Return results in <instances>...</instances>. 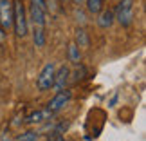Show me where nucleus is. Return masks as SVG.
I'll use <instances>...</instances> for the list:
<instances>
[{"instance_id":"f257e3e1","label":"nucleus","mask_w":146,"mask_h":141,"mask_svg":"<svg viewBox=\"0 0 146 141\" xmlns=\"http://www.w3.org/2000/svg\"><path fill=\"white\" fill-rule=\"evenodd\" d=\"M13 27L16 36L24 38L27 35V18H25V9L22 0H15L13 2Z\"/></svg>"},{"instance_id":"f03ea898","label":"nucleus","mask_w":146,"mask_h":141,"mask_svg":"<svg viewBox=\"0 0 146 141\" xmlns=\"http://www.w3.org/2000/svg\"><path fill=\"white\" fill-rule=\"evenodd\" d=\"M114 18H117V22L125 27L130 25L133 20V0H121L115 9Z\"/></svg>"},{"instance_id":"7ed1b4c3","label":"nucleus","mask_w":146,"mask_h":141,"mask_svg":"<svg viewBox=\"0 0 146 141\" xmlns=\"http://www.w3.org/2000/svg\"><path fill=\"white\" fill-rule=\"evenodd\" d=\"M54 72H56V67H54L52 61L45 63V67L42 69L40 76H38V80H36V85H38L40 91H47V89L52 87V83H54Z\"/></svg>"},{"instance_id":"20e7f679","label":"nucleus","mask_w":146,"mask_h":141,"mask_svg":"<svg viewBox=\"0 0 146 141\" xmlns=\"http://www.w3.org/2000/svg\"><path fill=\"white\" fill-rule=\"evenodd\" d=\"M0 27L4 31L13 27V2L11 0H0Z\"/></svg>"},{"instance_id":"39448f33","label":"nucleus","mask_w":146,"mask_h":141,"mask_svg":"<svg viewBox=\"0 0 146 141\" xmlns=\"http://www.w3.org/2000/svg\"><path fill=\"white\" fill-rule=\"evenodd\" d=\"M69 101H70V91H58V94H56L54 98L49 101L47 110H50L54 114V112H58V110L63 109Z\"/></svg>"},{"instance_id":"423d86ee","label":"nucleus","mask_w":146,"mask_h":141,"mask_svg":"<svg viewBox=\"0 0 146 141\" xmlns=\"http://www.w3.org/2000/svg\"><path fill=\"white\" fill-rule=\"evenodd\" d=\"M69 76H70L69 67H67V65H61L60 69L54 72V83H52V87H56L58 91H63V89H65V83H67V80H69Z\"/></svg>"},{"instance_id":"0eeeda50","label":"nucleus","mask_w":146,"mask_h":141,"mask_svg":"<svg viewBox=\"0 0 146 141\" xmlns=\"http://www.w3.org/2000/svg\"><path fill=\"white\" fill-rule=\"evenodd\" d=\"M31 18L35 22V25H40V27L45 25V11H43L35 0H31Z\"/></svg>"},{"instance_id":"6e6552de","label":"nucleus","mask_w":146,"mask_h":141,"mask_svg":"<svg viewBox=\"0 0 146 141\" xmlns=\"http://www.w3.org/2000/svg\"><path fill=\"white\" fill-rule=\"evenodd\" d=\"M52 116V112L50 110H36V112H33V114H29L27 116V123H42V121H45V120H49V118Z\"/></svg>"},{"instance_id":"1a4fd4ad","label":"nucleus","mask_w":146,"mask_h":141,"mask_svg":"<svg viewBox=\"0 0 146 141\" xmlns=\"http://www.w3.org/2000/svg\"><path fill=\"white\" fill-rule=\"evenodd\" d=\"M98 15H99V18H98V24H99V27H103V29H106V27H110L112 24H114V13H112L110 9L103 11V13L99 11Z\"/></svg>"},{"instance_id":"9d476101","label":"nucleus","mask_w":146,"mask_h":141,"mask_svg":"<svg viewBox=\"0 0 146 141\" xmlns=\"http://www.w3.org/2000/svg\"><path fill=\"white\" fill-rule=\"evenodd\" d=\"M33 38H35V45H36V47H43V45H45V33H43V27L35 25Z\"/></svg>"},{"instance_id":"9b49d317","label":"nucleus","mask_w":146,"mask_h":141,"mask_svg":"<svg viewBox=\"0 0 146 141\" xmlns=\"http://www.w3.org/2000/svg\"><path fill=\"white\" fill-rule=\"evenodd\" d=\"M76 45L80 47H87L88 45V36H87V31L80 27V29L76 31Z\"/></svg>"},{"instance_id":"f8f14e48","label":"nucleus","mask_w":146,"mask_h":141,"mask_svg":"<svg viewBox=\"0 0 146 141\" xmlns=\"http://www.w3.org/2000/svg\"><path fill=\"white\" fill-rule=\"evenodd\" d=\"M85 4H87L88 13H92V15H98L101 7H103V0H85Z\"/></svg>"},{"instance_id":"ddd939ff","label":"nucleus","mask_w":146,"mask_h":141,"mask_svg":"<svg viewBox=\"0 0 146 141\" xmlns=\"http://www.w3.org/2000/svg\"><path fill=\"white\" fill-rule=\"evenodd\" d=\"M80 58H81L80 56V47H78L76 43H70L69 45V60L76 65V63H80Z\"/></svg>"},{"instance_id":"4468645a","label":"nucleus","mask_w":146,"mask_h":141,"mask_svg":"<svg viewBox=\"0 0 146 141\" xmlns=\"http://www.w3.org/2000/svg\"><path fill=\"white\" fill-rule=\"evenodd\" d=\"M38 134L40 132H36V130H27V132H24V134H20L18 138H16V141H38Z\"/></svg>"},{"instance_id":"2eb2a0df","label":"nucleus","mask_w":146,"mask_h":141,"mask_svg":"<svg viewBox=\"0 0 146 141\" xmlns=\"http://www.w3.org/2000/svg\"><path fill=\"white\" fill-rule=\"evenodd\" d=\"M85 74H87V69L83 65L76 63V71H74V78H72V80H74V82H80V80L85 78Z\"/></svg>"},{"instance_id":"dca6fc26","label":"nucleus","mask_w":146,"mask_h":141,"mask_svg":"<svg viewBox=\"0 0 146 141\" xmlns=\"http://www.w3.org/2000/svg\"><path fill=\"white\" fill-rule=\"evenodd\" d=\"M61 134H63V132H60V130L54 128V130L47 136V141H63V136H61Z\"/></svg>"},{"instance_id":"f3484780","label":"nucleus","mask_w":146,"mask_h":141,"mask_svg":"<svg viewBox=\"0 0 146 141\" xmlns=\"http://www.w3.org/2000/svg\"><path fill=\"white\" fill-rule=\"evenodd\" d=\"M76 20L80 22V24H85V15H83L81 11H76Z\"/></svg>"},{"instance_id":"a211bd4d","label":"nucleus","mask_w":146,"mask_h":141,"mask_svg":"<svg viewBox=\"0 0 146 141\" xmlns=\"http://www.w3.org/2000/svg\"><path fill=\"white\" fill-rule=\"evenodd\" d=\"M4 38H5V33H4V29H2V27H0V43L4 42Z\"/></svg>"},{"instance_id":"6ab92c4d","label":"nucleus","mask_w":146,"mask_h":141,"mask_svg":"<svg viewBox=\"0 0 146 141\" xmlns=\"http://www.w3.org/2000/svg\"><path fill=\"white\" fill-rule=\"evenodd\" d=\"M2 141H13V139H11L9 136H2Z\"/></svg>"},{"instance_id":"aec40b11","label":"nucleus","mask_w":146,"mask_h":141,"mask_svg":"<svg viewBox=\"0 0 146 141\" xmlns=\"http://www.w3.org/2000/svg\"><path fill=\"white\" fill-rule=\"evenodd\" d=\"M72 2H74V4H78V5H80V4H83V2H85V0H72Z\"/></svg>"},{"instance_id":"412c9836","label":"nucleus","mask_w":146,"mask_h":141,"mask_svg":"<svg viewBox=\"0 0 146 141\" xmlns=\"http://www.w3.org/2000/svg\"><path fill=\"white\" fill-rule=\"evenodd\" d=\"M61 2H63V4H65V2H69V0H61Z\"/></svg>"}]
</instances>
